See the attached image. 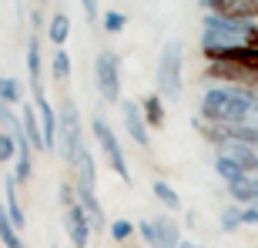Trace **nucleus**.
<instances>
[{"label": "nucleus", "mask_w": 258, "mask_h": 248, "mask_svg": "<svg viewBox=\"0 0 258 248\" xmlns=\"http://www.w3.org/2000/svg\"><path fill=\"white\" fill-rule=\"evenodd\" d=\"M84 148V131H81V111L74 101H60V114H57V151L64 158V164L74 168L77 154Z\"/></svg>", "instance_id": "1"}, {"label": "nucleus", "mask_w": 258, "mask_h": 248, "mask_svg": "<svg viewBox=\"0 0 258 248\" xmlns=\"http://www.w3.org/2000/svg\"><path fill=\"white\" fill-rule=\"evenodd\" d=\"M181 60H184L181 44L178 40H168L161 57H158V91L168 101H174V97L181 94Z\"/></svg>", "instance_id": "2"}, {"label": "nucleus", "mask_w": 258, "mask_h": 248, "mask_svg": "<svg viewBox=\"0 0 258 248\" xmlns=\"http://www.w3.org/2000/svg\"><path fill=\"white\" fill-rule=\"evenodd\" d=\"M94 138L97 144H101V151H104L107 164H111V171L121 178V181H131V168H127V158H124V148H121V141H117V134L111 131V124L104 121V117H94Z\"/></svg>", "instance_id": "3"}, {"label": "nucleus", "mask_w": 258, "mask_h": 248, "mask_svg": "<svg viewBox=\"0 0 258 248\" xmlns=\"http://www.w3.org/2000/svg\"><path fill=\"white\" fill-rule=\"evenodd\" d=\"M94 77H97V91L107 104H121V67L111 50H101L94 60Z\"/></svg>", "instance_id": "4"}, {"label": "nucleus", "mask_w": 258, "mask_h": 248, "mask_svg": "<svg viewBox=\"0 0 258 248\" xmlns=\"http://www.w3.org/2000/svg\"><path fill=\"white\" fill-rule=\"evenodd\" d=\"M248 24H235V20H221L215 14L205 17V37H201V47H231V44H241V34H245Z\"/></svg>", "instance_id": "5"}, {"label": "nucleus", "mask_w": 258, "mask_h": 248, "mask_svg": "<svg viewBox=\"0 0 258 248\" xmlns=\"http://www.w3.org/2000/svg\"><path fill=\"white\" fill-rule=\"evenodd\" d=\"M205 81H215V84H221V87H245V91H255L258 94V71H248V67L208 64Z\"/></svg>", "instance_id": "6"}, {"label": "nucleus", "mask_w": 258, "mask_h": 248, "mask_svg": "<svg viewBox=\"0 0 258 248\" xmlns=\"http://www.w3.org/2000/svg\"><path fill=\"white\" fill-rule=\"evenodd\" d=\"M201 7H208L221 20H235V24L258 20V0H201Z\"/></svg>", "instance_id": "7"}, {"label": "nucleus", "mask_w": 258, "mask_h": 248, "mask_svg": "<svg viewBox=\"0 0 258 248\" xmlns=\"http://www.w3.org/2000/svg\"><path fill=\"white\" fill-rule=\"evenodd\" d=\"M64 225H67V235H71L74 248H87V241H91L94 228H91V221H87V215H84V208H81V205L64 208Z\"/></svg>", "instance_id": "8"}, {"label": "nucleus", "mask_w": 258, "mask_h": 248, "mask_svg": "<svg viewBox=\"0 0 258 248\" xmlns=\"http://www.w3.org/2000/svg\"><path fill=\"white\" fill-rule=\"evenodd\" d=\"M151 248H181V228H178V221L171 215H161V218L151 221Z\"/></svg>", "instance_id": "9"}, {"label": "nucleus", "mask_w": 258, "mask_h": 248, "mask_svg": "<svg viewBox=\"0 0 258 248\" xmlns=\"http://www.w3.org/2000/svg\"><path fill=\"white\" fill-rule=\"evenodd\" d=\"M37 117H40V134H44V151L57 148V111L47 101V94H37Z\"/></svg>", "instance_id": "10"}, {"label": "nucleus", "mask_w": 258, "mask_h": 248, "mask_svg": "<svg viewBox=\"0 0 258 248\" xmlns=\"http://www.w3.org/2000/svg\"><path fill=\"white\" fill-rule=\"evenodd\" d=\"M121 111H124V128H127V134H131V141L148 148V124H144V117H141V104H138V101H121Z\"/></svg>", "instance_id": "11"}, {"label": "nucleus", "mask_w": 258, "mask_h": 248, "mask_svg": "<svg viewBox=\"0 0 258 248\" xmlns=\"http://www.w3.org/2000/svg\"><path fill=\"white\" fill-rule=\"evenodd\" d=\"M17 138V158H14V178H17V184H27L30 178H34V151H30L27 138H24V131L14 134Z\"/></svg>", "instance_id": "12"}, {"label": "nucleus", "mask_w": 258, "mask_h": 248, "mask_svg": "<svg viewBox=\"0 0 258 248\" xmlns=\"http://www.w3.org/2000/svg\"><path fill=\"white\" fill-rule=\"evenodd\" d=\"M20 131H24V138H27L30 151H44V134H40V117L34 107H24V114H20Z\"/></svg>", "instance_id": "13"}, {"label": "nucleus", "mask_w": 258, "mask_h": 248, "mask_svg": "<svg viewBox=\"0 0 258 248\" xmlns=\"http://www.w3.org/2000/svg\"><path fill=\"white\" fill-rule=\"evenodd\" d=\"M4 184H7V205H4V208H7V218H10V225L20 231L24 225H27V215H24V205H20V198H17V178L7 174Z\"/></svg>", "instance_id": "14"}, {"label": "nucleus", "mask_w": 258, "mask_h": 248, "mask_svg": "<svg viewBox=\"0 0 258 248\" xmlns=\"http://www.w3.org/2000/svg\"><path fill=\"white\" fill-rule=\"evenodd\" d=\"M77 171H81V181H77V191H94L97 184V164H94V154L87 151V144L81 148V154H77Z\"/></svg>", "instance_id": "15"}, {"label": "nucleus", "mask_w": 258, "mask_h": 248, "mask_svg": "<svg viewBox=\"0 0 258 248\" xmlns=\"http://www.w3.org/2000/svg\"><path fill=\"white\" fill-rule=\"evenodd\" d=\"M228 191H231V198L238 201L241 208H248V205H258V178H238V181H231L228 184Z\"/></svg>", "instance_id": "16"}, {"label": "nucleus", "mask_w": 258, "mask_h": 248, "mask_svg": "<svg viewBox=\"0 0 258 248\" xmlns=\"http://www.w3.org/2000/svg\"><path fill=\"white\" fill-rule=\"evenodd\" d=\"M141 104V117H144V124L148 128H164V101H161V94H148L144 101H138Z\"/></svg>", "instance_id": "17"}, {"label": "nucleus", "mask_w": 258, "mask_h": 248, "mask_svg": "<svg viewBox=\"0 0 258 248\" xmlns=\"http://www.w3.org/2000/svg\"><path fill=\"white\" fill-rule=\"evenodd\" d=\"M77 205L84 208L87 221H91V228H104V208H101V201H97L94 191H77Z\"/></svg>", "instance_id": "18"}, {"label": "nucleus", "mask_w": 258, "mask_h": 248, "mask_svg": "<svg viewBox=\"0 0 258 248\" xmlns=\"http://www.w3.org/2000/svg\"><path fill=\"white\" fill-rule=\"evenodd\" d=\"M47 37H50L54 47H64V44H67V37H71V17H67V14H54V17H50Z\"/></svg>", "instance_id": "19"}, {"label": "nucleus", "mask_w": 258, "mask_h": 248, "mask_svg": "<svg viewBox=\"0 0 258 248\" xmlns=\"http://www.w3.org/2000/svg\"><path fill=\"white\" fill-rule=\"evenodd\" d=\"M0 241H4L7 248H27V245H24V238H20V231L14 228V225H10L4 201H0Z\"/></svg>", "instance_id": "20"}, {"label": "nucleus", "mask_w": 258, "mask_h": 248, "mask_svg": "<svg viewBox=\"0 0 258 248\" xmlns=\"http://www.w3.org/2000/svg\"><path fill=\"white\" fill-rule=\"evenodd\" d=\"M151 191H154V198L161 201L168 211H181V198H178V191H174L168 181H154V184H151Z\"/></svg>", "instance_id": "21"}, {"label": "nucleus", "mask_w": 258, "mask_h": 248, "mask_svg": "<svg viewBox=\"0 0 258 248\" xmlns=\"http://www.w3.org/2000/svg\"><path fill=\"white\" fill-rule=\"evenodd\" d=\"M228 141L258 148V128H251V124H228Z\"/></svg>", "instance_id": "22"}, {"label": "nucleus", "mask_w": 258, "mask_h": 248, "mask_svg": "<svg viewBox=\"0 0 258 248\" xmlns=\"http://www.w3.org/2000/svg\"><path fill=\"white\" fill-rule=\"evenodd\" d=\"M50 77H54L57 84L71 77V54H67L64 47H54V57H50Z\"/></svg>", "instance_id": "23"}, {"label": "nucleus", "mask_w": 258, "mask_h": 248, "mask_svg": "<svg viewBox=\"0 0 258 248\" xmlns=\"http://www.w3.org/2000/svg\"><path fill=\"white\" fill-rule=\"evenodd\" d=\"M0 101H4L7 107L24 101V91H20V81H17V77H0Z\"/></svg>", "instance_id": "24"}, {"label": "nucleus", "mask_w": 258, "mask_h": 248, "mask_svg": "<svg viewBox=\"0 0 258 248\" xmlns=\"http://www.w3.org/2000/svg\"><path fill=\"white\" fill-rule=\"evenodd\" d=\"M215 171H218L228 184H231V181H238V178H245V171H241V168L231 161V158H225V154H218V161H215Z\"/></svg>", "instance_id": "25"}, {"label": "nucleus", "mask_w": 258, "mask_h": 248, "mask_svg": "<svg viewBox=\"0 0 258 248\" xmlns=\"http://www.w3.org/2000/svg\"><path fill=\"white\" fill-rule=\"evenodd\" d=\"M14 158H17V138L7 134V131H0V164L7 168Z\"/></svg>", "instance_id": "26"}, {"label": "nucleus", "mask_w": 258, "mask_h": 248, "mask_svg": "<svg viewBox=\"0 0 258 248\" xmlns=\"http://www.w3.org/2000/svg\"><path fill=\"white\" fill-rule=\"evenodd\" d=\"M107 231H111V238H114V241H121V245H127V241H131V235H134V225H131L127 218H114Z\"/></svg>", "instance_id": "27"}, {"label": "nucleus", "mask_w": 258, "mask_h": 248, "mask_svg": "<svg viewBox=\"0 0 258 248\" xmlns=\"http://www.w3.org/2000/svg\"><path fill=\"white\" fill-rule=\"evenodd\" d=\"M101 20H104V30H107V34H121V30H124V24H127V17L121 14V10H107Z\"/></svg>", "instance_id": "28"}, {"label": "nucleus", "mask_w": 258, "mask_h": 248, "mask_svg": "<svg viewBox=\"0 0 258 248\" xmlns=\"http://www.w3.org/2000/svg\"><path fill=\"white\" fill-rule=\"evenodd\" d=\"M241 225V205H231V208L221 211V228L225 231H235Z\"/></svg>", "instance_id": "29"}, {"label": "nucleus", "mask_w": 258, "mask_h": 248, "mask_svg": "<svg viewBox=\"0 0 258 248\" xmlns=\"http://www.w3.org/2000/svg\"><path fill=\"white\" fill-rule=\"evenodd\" d=\"M57 198H60V205H64V208L77 205V184H71V181H60V184H57Z\"/></svg>", "instance_id": "30"}, {"label": "nucleus", "mask_w": 258, "mask_h": 248, "mask_svg": "<svg viewBox=\"0 0 258 248\" xmlns=\"http://www.w3.org/2000/svg\"><path fill=\"white\" fill-rule=\"evenodd\" d=\"M241 44H248L251 50H258V24H248L245 34H241Z\"/></svg>", "instance_id": "31"}, {"label": "nucleus", "mask_w": 258, "mask_h": 248, "mask_svg": "<svg viewBox=\"0 0 258 248\" xmlns=\"http://www.w3.org/2000/svg\"><path fill=\"white\" fill-rule=\"evenodd\" d=\"M81 7H84L87 24H97V17H101V10H97V0H81Z\"/></svg>", "instance_id": "32"}, {"label": "nucleus", "mask_w": 258, "mask_h": 248, "mask_svg": "<svg viewBox=\"0 0 258 248\" xmlns=\"http://www.w3.org/2000/svg\"><path fill=\"white\" fill-rule=\"evenodd\" d=\"M241 225H255V228H258V205L241 208Z\"/></svg>", "instance_id": "33"}, {"label": "nucleus", "mask_w": 258, "mask_h": 248, "mask_svg": "<svg viewBox=\"0 0 258 248\" xmlns=\"http://www.w3.org/2000/svg\"><path fill=\"white\" fill-rule=\"evenodd\" d=\"M124 248H138V245H124Z\"/></svg>", "instance_id": "34"}, {"label": "nucleus", "mask_w": 258, "mask_h": 248, "mask_svg": "<svg viewBox=\"0 0 258 248\" xmlns=\"http://www.w3.org/2000/svg\"><path fill=\"white\" fill-rule=\"evenodd\" d=\"M181 248H191V245H181Z\"/></svg>", "instance_id": "35"}, {"label": "nucleus", "mask_w": 258, "mask_h": 248, "mask_svg": "<svg viewBox=\"0 0 258 248\" xmlns=\"http://www.w3.org/2000/svg\"><path fill=\"white\" fill-rule=\"evenodd\" d=\"M191 248H201V245H191Z\"/></svg>", "instance_id": "36"}, {"label": "nucleus", "mask_w": 258, "mask_h": 248, "mask_svg": "<svg viewBox=\"0 0 258 248\" xmlns=\"http://www.w3.org/2000/svg\"><path fill=\"white\" fill-rule=\"evenodd\" d=\"M50 248H57V245H50Z\"/></svg>", "instance_id": "37"}]
</instances>
